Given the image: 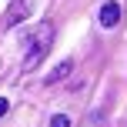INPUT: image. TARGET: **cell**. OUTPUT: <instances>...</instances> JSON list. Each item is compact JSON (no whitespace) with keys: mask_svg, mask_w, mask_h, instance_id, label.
I'll return each instance as SVG.
<instances>
[{"mask_svg":"<svg viewBox=\"0 0 127 127\" xmlns=\"http://www.w3.org/2000/svg\"><path fill=\"white\" fill-rule=\"evenodd\" d=\"M50 127H70V117L67 114H54L50 117Z\"/></svg>","mask_w":127,"mask_h":127,"instance_id":"5b68a950","label":"cell"},{"mask_svg":"<svg viewBox=\"0 0 127 127\" xmlns=\"http://www.w3.org/2000/svg\"><path fill=\"white\" fill-rule=\"evenodd\" d=\"M70 67H74V64H70V60H64V64H60V67H57V70H54V74H50V77H47V87H50V84H57V80H64V77H67V74H70Z\"/></svg>","mask_w":127,"mask_h":127,"instance_id":"277c9868","label":"cell"},{"mask_svg":"<svg viewBox=\"0 0 127 127\" xmlns=\"http://www.w3.org/2000/svg\"><path fill=\"white\" fill-rule=\"evenodd\" d=\"M7 110H10V100H7V97H0V117H3Z\"/></svg>","mask_w":127,"mask_h":127,"instance_id":"8992f818","label":"cell"},{"mask_svg":"<svg viewBox=\"0 0 127 127\" xmlns=\"http://www.w3.org/2000/svg\"><path fill=\"white\" fill-rule=\"evenodd\" d=\"M97 20H100V27H117L121 24V3H117V0H107V3L100 7V13H97Z\"/></svg>","mask_w":127,"mask_h":127,"instance_id":"3957f363","label":"cell"},{"mask_svg":"<svg viewBox=\"0 0 127 127\" xmlns=\"http://www.w3.org/2000/svg\"><path fill=\"white\" fill-rule=\"evenodd\" d=\"M30 13H33V3H30V0H13V3L7 7L3 20H0V27H3V30H10V27H17L20 20H27Z\"/></svg>","mask_w":127,"mask_h":127,"instance_id":"7a4b0ae2","label":"cell"},{"mask_svg":"<svg viewBox=\"0 0 127 127\" xmlns=\"http://www.w3.org/2000/svg\"><path fill=\"white\" fill-rule=\"evenodd\" d=\"M30 47H27V57H24V67L30 70L33 64H40V57H44L47 50H50V44H54V24L50 20H44V24H37V30L30 33Z\"/></svg>","mask_w":127,"mask_h":127,"instance_id":"6da1fadb","label":"cell"}]
</instances>
